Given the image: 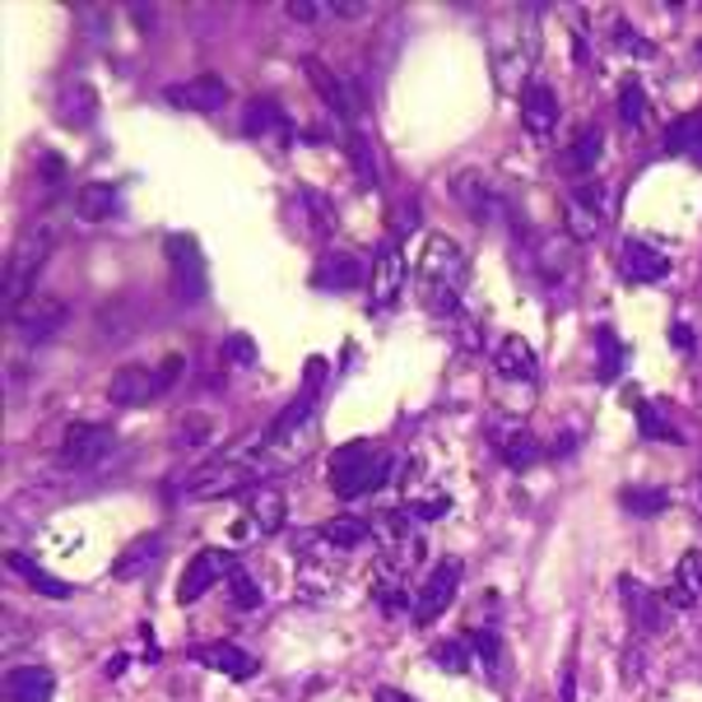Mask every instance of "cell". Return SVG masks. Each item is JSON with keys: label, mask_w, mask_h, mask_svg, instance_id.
Masks as SVG:
<instances>
[{"label": "cell", "mask_w": 702, "mask_h": 702, "mask_svg": "<svg viewBox=\"0 0 702 702\" xmlns=\"http://www.w3.org/2000/svg\"><path fill=\"white\" fill-rule=\"evenodd\" d=\"M470 275V261L461 256L457 242L447 238H428L423 247V261H419V289H423V303L428 312L438 316H461V289Z\"/></svg>", "instance_id": "1"}, {"label": "cell", "mask_w": 702, "mask_h": 702, "mask_svg": "<svg viewBox=\"0 0 702 702\" xmlns=\"http://www.w3.org/2000/svg\"><path fill=\"white\" fill-rule=\"evenodd\" d=\"M391 470H396V461L387 451H377L368 442H349L331 457V489H335V497H364L387 484Z\"/></svg>", "instance_id": "2"}, {"label": "cell", "mask_w": 702, "mask_h": 702, "mask_svg": "<svg viewBox=\"0 0 702 702\" xmlns=\"http://www.w3.org/2000/svg\"><path fill=\"white\" fill-rule=\"evenodd\" d=\"M52 247H56V233L48 229V223H42V229H33V233L19 238V247L10 252V265H6V312H10V316L33 298V280H38V270L48 265Z\"/></svg>", "instance_id": "3"}, {"label": "cell", "mask_w": 702, "mask_h": 702, "mask_svg": "<svg viewBox=\"0 0 702 702\" xmlns=\"http://www.w3.org/2000/svg\"><path fill=\"white\" fill-rule=\"evenodd\" d=\"M265 465L256 461H242V457H223V461H206L182 474V497H191V503H206V497H229V493H242L256 484V474Z\"/></svg>", "instance_id": "4"}, {"label": "cell", "mask_w": 702, "mask_h": 702, "mask_svg": "<svg viewBox=\"0 0 702 702\" xmlns=\"http://www.w3.org/2000/svg\"><path fill=\"white\" fill-rule=\"evenodd\" d=\"M168 265H172V293L182 303H200L210 293V275H206V256H200V242L191 233H172L164 242Z\"/></svg>", "instance_id": "5"}, {"label": "cell", "mask_w": 702, "mask_h": 702, "mask_svg": "<svg viewBox=\"0 0 702 702\" xmlns=\"http://www.w3.org/2000/svg\"><path fill=\"white\" fill-rule=\"evenodd\" d=\"M117 447V433L112 423H94V419H80L65 428V442H61V461L71 470H94L107 451Z\"/></svg>", "instance_id": "6"}, {"label": "cell", "mask_w": 702, "mask_h": 702, "mask_svg": "<svg viewBox=\"0 0 702 702\" xmlns=\"http://www.w3.org/2000/svg\"><path fill=\"white\" fill-rule=\"evenodd\" d=\"M10 322H14V331H19L24 345H48V339H56L61 326L71 322V307H65L61 298H29L10 316Z\"/></svg>", "instance_id": "7"}, {"label": "cell", "mask_w": 702, "mask_h": 702, "mask_svg": "<svg viewBox=\"0 0 702 702\" xmlns=\"http://www.w3.org/2000/svg\"><path fill=\"white\" fill-rule=\"evenodd\" d=\"M303 75L312 80L316 98H322V103H331V112H335V117H345V122H358V117H364V94H358V88H354L345 75L326 71L322 61H303Z\"/></svg>", "instance_id": "8"}, {"label": "cell", "mask_w": 702, "mask_h": 702, "mask_svg": "<svg viewBox=\"0 0 702 702\" xmlns=\"http://www.w3.org/2000/svg\"><path fill=\"white\" fill-rule=\"evenodd\" d=\"M233 573H238V558H233L229 549H200V554L191 558V568L182 573V581H177V600L196 605L219 577H233Z\"/></svg>", "instance_id": "9"}, {"label": "cell", "mask_w": 702, "mask_h": 702, "mask_svg": "<svg viewBox=\"0 0 702 702\" xmlns=\"http://www.w3.org/2000/svg\"><path fill=\"white\" fill-rule=\"evenodd\" d=\"M457 586H461V563H457V558L438 563V568L428 573L419 600H415V624H419V628L433 624V619L442 615V609L451 605V596H457Z\"/></svg>", "instance_id": "10"}, {"label": "cell", "mask_w": 702, "mask_h": 702, "mask_svg": "<svg viewBox=\"0 0 702 702\" xmlns=\"http://www.w3.org/2000/svg\"><path fill=\"white\" fill-rule=\"evenodd\" d=\"M154 396H164V391H158V373L145 364H122L107 381V400L122 405V410H135V405H145Z\"/></svg>", "instance_id": "11"}, {"label": "cell", "mask_w": 702, "mask_h": 702, "mask_svg": "<svg viewBox=\"0 0 702 702\" xmlns=\"http://www.w3.org/2000/svg\"><path fill=\"white\" fill-rule=\"evenodd\" d=\"M619 596H624L632 624H638L642 632H661V628L670 624V600L656 596L651 586H642L638 577H624V581H619Z\"/></svg>", "instance_id": "12"}, {"label": "cell", "mask_w": 702, "mask_h": 702, "mask_svg": "<svg viewBox=\"0 0 702 702\" xmlns=\"http://www.w3.org/2000/svg\"><path fill=\"white\" fill-rule=\"evenodd\" d=\"M400 289H405V261L396 247H381L377 261H373V280H368V298L377 312H391L396 298H400Z\"/></svg>", "instance_id": "13"}, {"label": "cell", "mask_w": 702, "mask_h": 702, "mask_svg": "<svg viewBox=\"0 0 702 702\" xmlns=\"http://www.w3.org/2000/svg\"><path fill=\"white\" fill-rule=\"evenodd\" d=\"M521 122H526L531 135H545L558 126V94H554V84L545 80H531L526 88H521Z\"/></svg>", "instance_id": "14"}, {"label": "cell", "mask_w": 702, "mask_h": 702, "mask_svg": "<svg viewBox=\"0 0 702 702\" xmlns=\"http://www.w3.org/2000/svg\"><path fill=\"white\" fill-rule=\"evenodd\" d=\"M670 256L661 252V247H651V242H642V238H632L628 247H624V280L628 284H661V280H670Z\"/></svg>", "instance_id": "15"}, {"label": "cell", "mask_w": 702, "mask_h": 702, "mask_svg": "<svg viewBox=\"0 0 702 702\" xmlns=\"http://www.w3.org/2000/svg\"><path fill=\"white\" fill-rule=\"evenodd\" d=\"M191 661L206 666V670L229 674V679H252L256 674L252 651L238 647V642H200V647H191Z\"/></svg>", "instance_id": "16"}, {"label": "cell", "mask_w": 702, "mask_h": 702, "mask_svg": "<svg viewBox=\"0 0 702 702\" xmlns=\"http://www.w3.org/2000/svg\"><path fill=\"white\" fill-rule=\"evenodd\" d=\"M168 103L172 107H187V112H219L223 103H229V84H223L219 75H196L187 84H172L168 88Z\"/></svg>", "instance_id": "17"}, {"label": "cell", "mask_w": 702, "mask_h": 702, "mask_svg": "<svg viewBox=\"0 0 702 702\" xmlns=\"http://www.w3.org/2000/svg\"><path fill=\"white\" fill-rule=\"evenodd\" d=\"M364 280H373V270L364 265V256H354V252H331L322 265H316V275H312L316 289H331V293L358 289Z\"/></svg>", "instance_id": "18"}, {"label": "cell", "mask_w": 702, "mask_h": 702, "mask_svg": "<svg viewBox=\"0 0 702 702\" xmlns=\"http://www.w3.org/2000/svg\"><path fill=\"white\" fill-rule=\"evenodd\" d=\"M451 191H457V200H461V210L470 214V219H493L497 210H503V196L493 191V182L484 172H457V182H451Z\"/></svg>", "instance_id": "19"}, {"label": "cell", "mask_w": 702, "mask_h": 702, "mask_svg": "<svg viewBox=\"0 0 702 702\" xmlns=\"http://www.w3.org/2000/svg\"><path fill=\"white\" fill-rule=\"evenodd\" d=\"M56 117L71 126V130H88V126L98 122V88H94V84H84V80L65 84V88H61V98H56Z\"/></svg>", "instance_id": "20"}, {"label": "cell", "mask_w": 702, "mask_h": 702, "mask_svg": "<svg viewBox=\"0 0 702 702\" xmlns=\"http://www.w3.org/2000/svg\"><path fill=\"white\" fill-rule=\"evenodd\" d=\"M493 364H497V373H503V377H512V381H535V377H539L535 349H531L521 335H503V339H497V349H493Z\"/></svg>", "instance_id": "21"}, {"label": "cell", "mask_w": 702, "mask_h": 702, "mask_svg": "<svg viewBox=\"0 0 702 702\" xmlns=\"http://www.w3.org/2000/svg\"><path fill=\"white\" fill-rule=\"evenodd\" d=\"M158 558H164V539H158V535H140V539H130V545L117 554V563H112V577H117V581H135V577H145Z\"/></svg>", "instance_id": "22"}, {"label": "cell", "mask_w": 702, "mask_h": 702, "mask_svg": "<svg viewBox=\"0 0 702 702\" xmlns=\"http://www.w3.org/2000/svg\"><path fill=\"white\" fill-rule=\"evenodd\" d=\"M52 693H56V674L42 670V666H19L6 679V698L10 702H52Z\"/></svg>", "instance_id": "23"}, {"label": "cell", "mask_w": 702, "mask_h": 702, "mask_svg": "<svg viewBox=\"0 0 702 702\" xmlns=\"http://www.w3.org/2000/svg\"><path fill=\"white\" fill-rule=\"evenodd\" d=\"M284 526V497L275 489H256L247 497V521L238 531H252V535H275Z\"/></svg>", "instance_id": "24"}, {"label": "cell", "mask_w": 702, "mask_h": 702, "mask_svg": "<svg viewBox=\"0 0 702 702\" xmlns=\"http://www.w3.org/2000/svg\"><path fill=\"white\" fill-rule=\"evenodd\" d=\"M242 130L247 135H280V140H289V117H284V107L275 98H256V103H247V117H242Z\"/></svg>", "instance_id": "25"}, {"label": "cell", "mask_w": 702, "mask_h": 702, "mask_svg": "<svg viewBox=\"0 0 702 702\" xmlns=\"http://www.w3.org/2000/svg\"><path fill=\"white\" fill-rule=\"evenodd\" d=\"M6 563H10V568L19 573V581H24V586H33L38 596H48V600H71V581H61V577H52L48 568H38L33 558H24V554H10Z\"/></svg>", "instance_id": "26"}, {"label": "cell", "mask_w": 702, "mask_h": 702, "mask_svg": "<svg viewBox=\"0 0 702 702\" xmlns=\"http://www.w3.org/2000/svg\"><path fill=\"white\" fill-rule=\"evenodd\" d=\"M312 415H316V387H307V391H303V396L293 400L289 410L275 419V428H270V433H265V447H280V442H289L293 433H303Z\"/></svg>", "instance_id": "27"}, {"label": "cell", "mask_w": 702, "mask_h": 702, "mask_svg": "<svg viewBox=\"0 0 702 702\" xmlns=\"http://www.w3.org/2000/svg\"><path fill=\"white\" fill-rule=\"evenodd\" d=\"M600 149H605V135H600V126H586L577 140L563 149V172H573V177H581V172H591L596 164H600Z\"/></svg>", "instance_id": "28"}, {"label": "cell", "mask_w": 702, "mask_h": 702, "mask_svg": "<svg viewBox=\"0 0 702 702\" xmlns=\"http://www.w3.org/2000/svg\"><path fill=\"white\" fill-rule=\"evenodd\" d=\"M75 214H80L84 223H103V219H112V214H117V187H112V182H88V187H80V196H75Z\"/></svg>", "instance_id": "29"}, {"label": "cell", "mask_w": 702, "mask_h": 702, "mask_svg": "<svg viewBox=\"0 0 702 702\" xmlns=\"http://www.w3.org/2000/svg\"><path fill=\"white\" fill-rule=\"evenodd\" d=\"M702 600V549H689L674 563V591L670 605H698Z\"/></svg>", "instance_id": "30"}, {"label": "cell", "mask_w": 702, "mask_h": 702, "mask_svg": "<svg viewBox=\"0 0 702 702\" xmlns=\"http://www.w3.org/2000/svg\"><path fill=\"white\" fill-rule=\"evenodd\" d=\"M316 535H322V545H331V549H358L373 535V526H368L364 516H335Z\"/></svg>", "instance_id": "31"}, {"label": "cell", "mask_w": 702, "mask_h": 702, "mask_svg": "<svg viewBox=\"0 0 702 702\" xmlns=\"http://www.w3.org/2000/svg\"><path fill=\"white\" fill-rule=\"evenodd\" d=\"M535 461H545V447H539V438L531 433V428H516V433L503 442V465L507 470H531Z\"/></svg>", "instance_id": "32"}, {"label": "cell", "mask_w": 702, "mask_h": 702, "mask_svg": "<svg viewBox=\"0 0 702 702\" xmlns=\"http://www.w3.org/2000/svg\"><path fill=\"white\" fill-rule=\"evenodd\" d=\"M666 154H693L702 158V112H689L666 130Z\"/></svg>", "instance_id": "33"}, {"label": "cell", "mask_w": 702, "mask_h": 702, "mask_svg": "<svg viewBox=\"0 0 702 702\" xmlns=\"http://www.w3.org/2000/svg\"><path fill=\"white\" fill-rule=\"evenodd\" d=\"M596 349H600V381H619V373H624V364H628L624 339L609 331V326H596Z\"/></svg>", "instance_id": "34"}, {"label": "cell", "mask_w": 702, "mask_h": 702, "mask_svg": "<svg viewBox=\"0 0 702 702\" xmlns=\"http://www.w3.org/2000/svg\"><path fill=\"white\" fill-rule=\"evenodd\" d=\"M345 149H349V164H354V177L364 187H377V158H373V145L364 130H345Z\"/></svg>", "instance_id": "35"}, {"label": "cell", "mask_w": 702, "mask_h": 702, "mask_svg": "<svg viewBox=\"0 0 702 702\" xmlns=\"http://www.w3.org/2000/svg\"><path fill=\"white\" fill-rule=\"evenodd\" d=\"M619 497H624V507L632 516H661L670 507V493L666 489H647V484H628Z\"/></svg>", "instance_id": "36"}, {"label": "cell", "mask_w": 702, "mask_h": 702, "mask_svg": "<svg viewBox=\"0 0 702 702\" xmlns=\"http://www.w3.org/2000/svg\"><path fill=\"white\" fill-rule=\"evenodd\" d=\"M619 117H624V126L642 130V122H647V88L638 80H624L619 84Z\"/></svg>", "instance_id": "37"}, {"label": "cell", "mask_w": 702, "mask_h": 702, "mask_svg": "<svg viewBox=\"0 0 702 702\" xmlns=\"http://www.w3.org/2000/svg\"><path fill=\"white\" fill-rule=\"evenodd\" d=\"M229 600H233V609L238 615H252V609H261V586L252 581V573H233L229 577Z\"/></svg>", "instance_id": "38"}, {"label": "cell", "mask_w": 702, "mask_h": 702, "mask_svg": "<svg viewBox=\"0 0 702 702\" xmlns=\"http://www.w3.org/2000/svg\"><path fill=\"white\" fill-rule=\"evenodd\" d=\"M632 410H638V428H642V438H679L674 433V428H670V419L661 415V410H656V405L651 400H632Z\"/></svg>", "instance_id": "39"}, {"label": "cell", "mask_w": 702, "mask_h": 702, "mask_svg": "<svg viewBox=\"0 0 702 702\" xmlns=\"http://www.w3.org/2000/svg\"><path fill=\"white\" fill-rule=\"evenodd\" d=\"M214 419L210 415H187L182 419V428H177V447H206V442H214Z\"/></svg>", "instance_id": "40"}, {"label": "cell", "mask_w": 702, "mask_h": 702, "mask_svg": "<svg viewBox=\"0 0 702 702\" xmlns=\"http://www.w3.org/2000/svg\"><path fill=\"white\" fill-rule=\"evenodd\" d=\"M373 596H377V605L387 609V615H405V609H410V596H405V586L391 581V577H381V581L373 586Z\"/></svg>", "instance_id": "41"}, {"label": "cell", "mask_w": 702, "mask_h": 702, "mask_svg": "<svg viewBox=\"0 0 702 702\" xmlns=\"http://www.w3.org/2000/svg\"><path fill=\"white\" fill-rule=\"evenodd\" d=\"M433 666H442V670H451V674H465V670H470V647H461V642H438V647H433Z\"/></svg>", "instance_id": "42"}, {"label": "cell", "mask_w": 702, "mask_h": 702, "mask_svg": "<svg viewBox=\"0 0 702 702\" xmlns=\"http://www.w3.org/2000/svg\"><path fill=\"white\" fill-rule=\"evenodd\" d=\"M596 229H600V219H596L591 210H581L577 200H568V233H573L577 242H586V238H596Z\"/></svg>", "instance_id": "43"}, {"label": "cell", "mask_w": 702, "mask_h": 702, "mask_svg": "<svg viewBox=\"0 0 702 702\" xmlns=\"http://www.w3.org/2000/svg\"><path fill=\"white\" fill-rule=\"evenodd\" d=\"M284 14H289V19H298V24H312L316 14H331V0H289Z\"/></svg>", "instance_id": "44"}, {"label": "cell", "mask_w": 702, "mask_h": 702, "mask_svg": "<svg viewBox=\"0 0 702 702\" xmlns=\"http://www.w3.org/2000/svg\"><path fill=\"white\" fill-rule=\"evenodd\" d=\"M303 206H307L312 219H316V233H322V238L335 233V214L326 210V200H322V196H316V191H303Z\"/></svg>", "instance_id": "45"}, {"label": "cell", "mask_w": 702, "mask_h": 702, "mask_svg": "<svg viewBox=\"0 0 702 702\" xmlns=\"http://www.w3.org/2000/svg\"><path fill=\"white\" fill-rule=\"evenodd\" d=\"M447 512H451V497H447V493H433L428 503H415V507H410L415 521H438V516H447Z\"/></svg>", "instance_id": "46"}, {"label": "cell", "mask_w": 702, "mask_h": 702, "mask_svg": "<svg viewBox=\"0 0 702 702\" xmlns=\"http://www.w3.org/2000/svg\"><path fill=\"white\" fill-rule=\"evenodd\" d=\"M465 642H470V651H480L489 666H497V661H503V647H497V638H493V632H470Z\"/></svg>", "instance_id": "47"}, {"label": "cell", "mask_w": 702, "mask_h": 702, "mask_svg": "<svg viewBox=\"0 0 702 702\" xmlns=\"http://www.w3.org/2000/svg\"><path fill=\"white\" fill-rule=\"evenodd\" d=\"M573 200H577L581 210H591L596 219L605 214V187H600V182H586V187H577V196H573Z\"/></svg>", "instance_id": "48"}, {"label": "cell", "mask_w": 702, "mask_h": 702, "mask_svg": "<svg viewBox=\"0 0 702 702\" xmlns=\"http://www.w3.org/2000/svg\"><path fill=\"white\" fill-rule=\"evenodd\" d=\"M229 358L242 368H252L256 364V345H252V335H229Z\"/></svg>", "instance_id": "49"}, {"label": "cell", "mask_w": 702, "mask_h": 702, "mask_svg": "<svg viewBox=\"0 0 702 702\" xmlns=\"http://www.w3.org/2000/svg\"><path fill=\"white\" fill-rule=\"evenodd\" d=\"M182 368H187V358L182 354H168L164 358V368H158V391H168L177 377H182Z\"/></svg>", "instance_id": "50"}, {"label": "cell", "mask_w": 702, "mask_h": 702, "mask_svg": "<svg viewBox=\"0 0 702 702\" xmlns=\"http://www.w3.org/2000/svg\"><path fill=\"white\" fill-rule=\"evenodd\" d=\"M615 33H619V48H632V56H642V61H647V56L656 52V48H651V42H647V38H638V33H632L628 24H619Z\"/></svg>", "instance_id": "51"}, {"label": "cell", "mask_w": 702, "mask_h": 702, "mask_svg": "<svg viewBox=\"0 0 702 702\" xmlns=\"http://www.w3.org/2000/svg\"><path fill=\"white\" fill-rule=\"evenodd\" d=\"M61 177H65V158H61V154H42V182L56 187Z\"/></svg>", "instance_id": "52"}, {"label": "cell", "mask_w": 702, "mask_h": 702, "mask_svg": "<svg viewBox=\"0 0 702 702\" xmlns=\"http://www.w3.org/2000/svg\"><path fill=\"white\" fill-rule=\"evenodd\" d=\"M331 14H339V19H358V14H364V6H358V0H331Z\"/></svg>", "instance_id": "53"}, {"label": "cell", "mask_w": 702, "mask_h": 702, "mask_svg": "<svg viewBox=\"0 0 702 702\" xmlns=\"http://www.w3.org/2000/svg\"><path fill=\"white\" fill-rule=\"evenodd\" d=\"M670 335H674V345H679V349H684V354L693 349V331H689V326H674Z\"/></svg>", "instance_id": "54"}, {"label": "cell", "mask_w": 702, "mask_h": 702, "mask_svg": "<svg viewBox=\"0 0 702 702\" xmlns=\"http://www.w3.org/2000/svg\"><path fill=\"white\" fill-rule=\"evenodd\" d=\"M377 702H415V698H405V693H396V689H377Z\"/></svg>", "instance_id": "55"}, {"label": "cell", "mask_w": 702, "mask_h": 702, "mask_svg": "<svg viewBox=\"0 0 702 702\" xmlns=\"http://www.w3.org/2000/svg\"><path fill=\"white\" fill-rule=\"evenodd\" d=\"M698 164H702V158H698Z\"/></svg>", "instance_id": "56"}]
</instances>
